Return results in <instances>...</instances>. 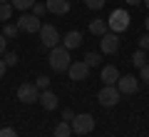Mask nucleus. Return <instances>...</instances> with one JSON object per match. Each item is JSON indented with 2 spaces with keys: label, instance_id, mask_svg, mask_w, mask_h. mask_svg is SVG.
Segmentation results:
<instances>
[{
  "label": "nucleus",
  "instance_id": "nucleus-1",
  "mask_svg": "<svg viewBox=\"0 0 149 137\" xmlns=\"http://www.w3.org/2000/svg\"><path fill=\"white\" fill-rule=\"evenodd\" d=\"M47 63H50V67L55 70V72H67V67H70V50L65 48V45H55L52 50H50V58H47Z\"/></svg>",
  "mask_w": 149,
  "mask_h": 137
},
{
  "label": "nucleus",
  "instance_id": "nucleus-2",
  "mask_svg": "<svg viewBox=\"0 0 149 137\" xmlns=\"http://www.w3.org/2000/svg\"><path fill=\"white\" fill-rule=\"evenodd\" d=\"M70 125H72L74 135H90V132L95 130V117L87 115V112H82V115H74L72 120H70Z\"/></svg>",
  "mask_w": 149,
  "mask_h": 137
},
{
  "label": "nucleus",
  "instance_id": "nucleus-3",
  "mask_svg": "<svg viewBox=\"0 0 149 137\" xmlns=\"http://www.w3.org/2000/svg\"><path fill=\"white\" fill-rule=\"evenodd\" d=\"M107 27H109L112 32H124L129 27V13L127 10H112V15L107 18Z\"/></svg>",
  "mask_w": 149,
  "mask_h": 137
},
{
  "label": "nucleus",
  "instance_id": "nucleus-4",
  "mask_svg": "<svg viewBox=\"0 0 149 137\" xmlns=\"http://www.w3.org/2000/svg\"><path fill=\"white\" fill-rule=\"evenodd\" d=\"M119 97H122V92L117 90V85H104V87L97 92V100H100V105H104V107H114L119 102Z\"/></svg>",
  "mask_w": 149,
  "mask_h": 137
},
{
  "label": "nucleus",
  "instance_id": "nucleus-5",
  "mask_svg": "<svg viewBox=\"0 0 149 137\" xmlns=\"http://www.w3.org/2000/svg\"><path fill=\"white\" fill-rule=\"evenodd\" d=\"M40 40H42V45L45 48H50L52 50L55 45H60V32H57V27L52 25V22H42V27H40Z\"/></svg>",
  "mask_w": 149,
  "mask_h": 137
},
{
  "label": "nucleus",
  "instance_id": "nucleus-6",
  "mask_svg": "<svg viewBox=\"0 0 149 137\" xmlns=\"http://www.w3.org/2000/svg\"><path fill=\"white\" fill-rule=\"evenodd\" d=\"M17 100L25 102V105H32V102L40 100V90L35 87V82H22L17 87Z\"/></svg>",
  "mask_w": 149,
  "mask_h": 137
},
{
  "label": "nucleus",
  "instance_id": "nucleus-7",
  "mask_svg": "<svg viewBox=\"0 0 149 137\" xmlns=\"http://www.w3.org/2000/svg\"><path fill=\"white\" fill-rule=\"evenodd\" d=\"M40 27H42V22H40V18H35V15H20L17 18V30L20 32H40Z\"/></svg>",
  "mask_w": 149,
  "mask_h": 137
},
{
  "label": "nucleus",
  "instance_id": "nucleus-8",
  "mask_svg": "<svg viewBox=\"0 0 149 137\" xmlns=\"http://www.w3.org/2000/svg\"><path fill=\"white\" fill-rule=\"evenodd\" d=\"M100 50L104 55H114L119 50V35L117 32H104V35H102V40H100Z\"/></svg>",
  "mask_w": 149,
  "mask_h": 137
},
{
  "label": "nucleus",
  "instance_id": "nucleus-9",
  "mask_svg": "<svg viewBox=\"0 0 149 137\" xmlns=\"http://www.w3.org/2000/svg\"><path fill=\"white\" fill-rule=\"evenodd\" d=\"M67 75H70V80H74V82H82V80H87V75H90V67H87L85 60H80V63H70Z\"/></svg>",
  "mask_w": 149,
  "mask_h": 137
},
{
  "label": "nucleus",
  "instance_id": "nucleus-10",
  "mask_svg": "<svg viewBox=\"0 0 149 137\" xmlns=\"http://www.w3.org/2000/svg\"><path fill=\"white\" fill-rule=\"evenodd\" d=\"M117 90L122 92V95H134L139 90V80L134 77V75H124V77L117 80Z\"/></svg>",
  "mask_w": 149,
  "mask_h": 137
},
{
  "label": "nucleus",
  "instance_id": "nucleus-11",
  "mask_svg": "<svg viewBox=\"0 0 149 137\" xmlns=\"http://www.w3.org/2000/svg\"><path fill=\"white\" fill-rule=\"evenodd\" d=\"M47 13L52 15H67L70 13V0H47Z\"/></svg>",
  "mask_w": 149,
  "mask_h": 137
},
{
  "label": "nucleus",
  "instance_id": "nucleus-12",
  "mask_svg": "<svg viewBox=\"0 0 149 137\" xmlns=\"http://www.w3.org/2000/svg\"><path fill=\"white\" fill-rule=\"evenodd\" d=\"M119 77H122V75H119V70L114 67V65H104V67H102V82L104 85H117Z\"/></svg>",
  "mask_w": 149,
  "mask_h": 137
},
{
  "label": "nucleus",
  "instance_id": "nucleus-13",
  "mask_svg": "<svg viewBox=\"0 0 149 137\" xmlns=\"http://www.w3.org/2000/svg\"><path fill=\"white\" fill-rule=\"evenodd\" d=\"M40 105L45 107V110H55V107H57V95H55L52 90H42V92H40Z\"/></svg>",
  "mask_w": 149,
  "mask_h": 137
},
{
  "label": "nucleus",
  "instance_id": "nucleus-14",
  "mask_svg": "<svg viewBox=\"0 0 149 137\" xmlns=\"http://www.w3.org/2000/svg\"><path fill=\"white\" fill-rule=\"evenodd\" d=\"M62 45H65L67 50H74V48H80V45H82V32H77V30L67 32V35H65V40H62Z\"/></svg>",
  "mask_w": 149,
  "mask_h": 137
},
{
  "label": "nucleus",
  "instance_id": "nucleus-15",
  "mask_svg": "<svg viewBox=\"0 0 149 137\" xmlns=\"http://www.w3.org/2000/svg\"><path fill=\"white\" fill-rule=\"evenodd\" d=\"M70 135H72V125H70L67 120H62V122L55 125V135L52 137H70Z\"/></svg>",
  "mask_w": 149,
  "mask_h": 137
},
{
  "label": "nucleus",
  "instance_id": "nucleus-16",
  "mask_svg": "<svg viewBox=\"0 0 149 137\" xmlns=\"http://www.w3.org/2000/svg\"><path fill=\"white\" fill-rule=\"evenodd\" d=\"M90 32H92V35H104V32H109V27H107V22L104 20H92L90 22Z\"/></svg>",
  "mask_w": 149,
  "mask_h": 137
},
{
  "label": "nucleus",
  "instance_id": "nucleus-17",
  "mask_svg": "<svg viewBox=\"0 0 149 137\" xmlns=\"http://www.w3.org/2000/svg\"><path fill=\"white\" fill-rule=\"evenodd\" d=\"M10 5L15 8V10H22V13H25V10H30V8L35 5V0H10Z\"/></svg>",
  "mask_w": 149,
  "mask_h": 137
},
{
  "label": "nucleus",
  "instance_id": "nucleus-18",
  "mask_svg": "<svg viewBox=\"0 0 149 137\" xmlns=\"http://www.w3.org/2000/svg\"><path fill=\"white\" fill-rule=\"evenodd\" d=\"M13 10H15V8H13L10 3H0V20H10Z\"/></svg>",
  "mask_w": 149,
  "mask_h": 137
},
{
  "label": "nucleus",
  "instance_id": "nucleus-19",
  "mask_svg": "<svg viewBox=\"0 0 149 137\" xmlns=\"http://www.w3.org/2000/svg\"><path fill=\"white\" fill-rule=\"evenodd\" d=\"M85 63H87V67H97V65L102 63V58H100V53H87Z\"/></svg>",
  "mask_w": 149,
  "mask_h": 137
},
{
  "label": "nucleus",
  "instance_id": "nucleus-20",
  "mask_svg": "<svg viewBox=\"0 0 149 137\" xmlns=\"http://www.w3.org/2000/svg\"><path fill=\"white\" fill-rule=\"evenodd\" d=\"M132 63L137 65V67H144V65H147V55H144V50H137V53L132 55Z\"/></svg>",
  "mask_w": 149,
  "mask_h": 137
},
{
  "label": "nucleus",
  "instance_id": "nucleus-21",
  "mask_svg": "<svg viewBox=\"0 0 149 137\" xmlns=\"http://www.w3.org/2000/svg\"><path fill=\"white\" fill-rule=\"evenodd\" d=\"M35 87L40 90V92H42V90H50V77L47 75H40V77L35 80Z\"/></svg>",
  "mask_w": 149,
  "mask_h": 137
},
{
  "label": "nucleus",
  "instance_id": "nucleus-22",
  "mask_svg": "<svg viewBox=\"0 0 149 137\" xmlns=\"http://www.w3.org/2000/svg\"><path fill=\"white\" fill-rule=\"evenodd\" d=\"M45 13H47V5H45V3H35V5H32V15L35 18H42Z\"/></svg>",
  "mask_w": 149,
  "mask_h": 137
},
{
  "label": "nucleus",
  "instance_id": "nucleus-23",
  "mask_svg": "<svg viewBox=\"0 0 149 137\" xmlns=\"http://www.w3.org/2000/svg\"><path fill=\"white\" fill-rule=\"evenodd\" d=\"M3 60H5L8 67H15V65H17V55L15 53H5V55H3Z\"/></svg>",
  "mask_w": 149,
  "mask_h": 137
},
{
  "label": "nucleus",
  "instance_id": "nucleus-24",
  "mask_svg": "<svg viewBox=\"0 0 149 137\" xmlns=\"http://www.w3.org/2000/svg\"><path fill=\"white\" fill-rule=\"evenodd\" d=\"M85 3H87V8H90V10H102L107 0H85Z\"/></svg>",
  "mask_w": 149,
  "mask_h": 137
},
{
  "label": "nucleus",
  "instance_id": "nucleus-25",
  "mask_svg": "<svg viewBox=\"0 0 149 137\" xmlns=\"http://www.w3.org/2000/svg\"><path fill=\"white\" fill-rule=\"evenodd\" d=\"M17 32H20V30H17V25H10V22H8L5 30H3V35H5V37H15Z\"/></svg>",
  "mask_w": 149,
  "mask_h": 137
},
{
  "label": "nucleus",
  "instance_id": "nucleus-26",
  "mask_svg": "<svg viewBox=\"0 0 149 137\" xmlns=\"http://www.w3.org/2000/svg\"><path fill=\"white\" fill-rule=\"evenodd\" d=\"M139 80H144V82L149 85V63L144 65V67H139Z\"/></svg>",
  "mask_w": 149,
  "mask_h": 137
},
{
  "label": "nucleus",
  "instance_id": "nucleus-27",
  "mask_svg": "<svg viewBox=\"0 0 149 137\" xmlns=\"http://www.w3.org/2000/svg\"><path fill=\"white\" fill-rule=\"evenodd\" d=\"M139 50H144V53L149 50V32H147V35H142V37H139Z\"/></svg>",
  "mask_w": 149,
  "mask_h": 137
},
{
  "label": "nucleus",
  "instance_id": "nucleus-28",
  "mask_svg": "<svg viewBox=\"0 0 149 137\" xmlns=\"http://www.w3.org/2000/svg\"><path fill=\"white\" fill-rule=\"evenodd\" d=\"M0 137H17V132L13 130V127H3V130H0Z\"/></svg>",
  "mask_w": 149,
  "mask_h": 137
},
{
  "label": "nucleus",
  "instance_id": "nucleus-29",
  "mask_svg": "<svg viewBox=\"0 0 149 137\" xmlns=\"http://www.w3.org/2000/svg\"><path fill=\"white\" fill-rule=\"evenodd\" d=\"M5 53H8V37L0 35V55H5Z\"/></svg>",
  "mask_w": 149,
  "mask_h": 137
},
{
  "label": "nucleus",
  "instance_id": "nucleus-30",
  "mask_svg": "<svg viewBox=\"0 0 149 137\" xmlns=\"http://www.w3.org/2000/svg\"><path fill=\"white\" fill-rule=\"evenodd\" d=\"M72 117H74V112H72V110H62V120H67V122H70Z\"/></svg>",
  "mask_w": 149,
  "mask_h": 137
},
{
  "label": "nucleus",
  "instance_id": "nucleus-31",
  "mask_svg": "<svg viewBox=\"0 0 149 137\" xmlns=\"http://www.w3.org/2000/svg\"><path fill=\"white\" fill-rule=\"evenodd\" d=\"M5 70H8V65H5V60H0V77L5 75Z\"/></svg>",
  "mask_w": 149,
  "mask_h": 137
},
{
  "label": "nucleus",
  "instance_id": "nucleus-32",
  "mask_svg": "<svg viewBox=\"0 0 149 137\" xmlns=\"http://www.w3.org/2000/svg\"><path fill=\"white\" fill-rule=\"evenodd\" d=\"M124 3H127V5H142L144 0H124Z\"/></svg>",
  "mask_w": 149,
  "mask_h": 137
},
{
  "label": "nucleus",
  "instance_id": "nucleus-33",
  "mask_svg": "<svg viewBox=\"0 0 149 137\" xmlns=\"http://www.w3.org/2000/svg\"><path fill=\"white\" fill-rule=\"evenodd\" d=\"M142 5H147V8H149V0H144V3H142Z\"/></svg>",
  "mask_w": 149,
  "mask_h": 137
},
{
  "label": "nucleus",
  "instance_id": "nucleus-34",
  "mask_svg": "<svg viewBox=\"0 0 149 137\" xmlns=\"http://www.w3.org/2000/svg\"><path fill=\"white\" fill-rule=\"evenodd\" d=\"M144 22H147V30H149V18H147V20H144Z\"/></svg>",
  "mask_w": 149,
  "mask_h": 137
},
{
  "label": "nucleus",
  "instance_id": "nucleus-35",
  "mask_svg": "<svg viewBox=\"0 0 149 137\" xmlns=\"http://www.w3.org/2000/svg\"><path fill=\"white\" fill-rule=\"evenodd\" d=\"M0 3H8V0H0Z\"/></svg>",
  "mask_w": 149,
  "mask_h": 137
}]
</instances>
